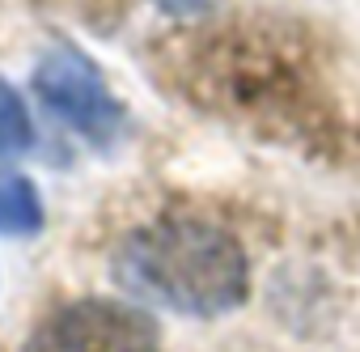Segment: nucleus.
<instances>
[{
	"label": "nucleus",
	"mask_w": 360,
	"mask_h": 352,
	"mask_svg": "<svg viewBox=\"0 0 360 352\" xmlns=\"http://www.w3.org/2000/svg\"><path fill=\"white\" fill-rule=\"evenodd\" d=\"M34 144V119L22 102V94L0 77V157L22 153Z\"/></svg>",
	"instance_id": "nucleus-5"
},
{
	"label": "nucleus",
	"mask_w": 360,
	"mask_h": 352,
	"mask_svg": "<svg viewBox=\"0 0 360 352\" xmlns=\"http://www.w3.org/2000/svg\"><path fill=\"white\" fill-rule=\"evenodd\" d=\"M34 94L39 102L68 123L77 136L94 144H110L123 127V102L110 94L102 68L72 43H56L34 64Z\"/></svg>",
	"instance_id": "nucleus-2"
},
{
	"label": "nucleus",
	"mask_w": 360,
	"mask_h": 352,
	"mask_svg": "<svg viewBox=\"0 0 360 352\" xmlns=\"http://www.w3.org/2000/svg\"><path fill=\"white\" fill-rule=\"evenodd\" d=\"M221 5V0H157V9L169 18H204Z\"/></svg>",
	"instance_id": "nucleus-6"
},
{
	"label": "nucleus",
	"mask_w": 360,
	"mask_h": 352,
	"mask_svg": "<svg viewBox=\"0 0 360 352\" xmlns=\"http://www.w3.org/2000/svg\"><path fill=\"white\" fill-rule=\"evenodd\" d=\"M110 272L136 301L191 318H221L250 293L246 246L204 217H161L131 230L115 246Z\"/></svg>",
	"instance_id": "nucleus-1"
},
{
	"label": "nucleus",
	"mask_w": 360,
	"mask_h": 352,
	"mask_svg": "<svg viewBox=\"0 0 360 352\" xmlns=\"http://www.w3.org/2000/svg\"><path fill=\"white\" fill-rule=\"evenodd\" d=\"M22 352H157V322L148 310L115 297H77L51 310Z\"/></svg>",
	"instance_id": "nucleus-3"
},
{
	"label": "nucleus",
	"mask_w": 360,
	"mask_h": 352,
	"mask_svg": "<svg viewBox=\"0 0 360 352\" xmlns=\"http://www.w3.org/2000/svg\"><path fill=\"white\" fill-rule=\"evenodd\" d=\"M47 225L43 196L30 174H0V238H34Z\"/></svg>",
	"instance_id": "nucleus-4"
}]
</instances>
